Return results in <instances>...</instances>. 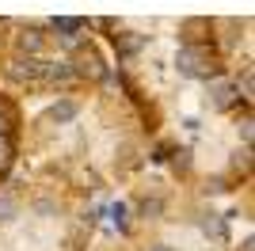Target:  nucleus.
Wrapping results in <instances>:
<instances>
[{
	"label": "nucleus",
	"mask_w": 255,
	"mask_h": 251,
	"mask_svg": "<svg viewBox=\"0 0 255 251\" xmlns=\"http://www.w3.org/2000/svg\"><path fill=\"white\" fill-rule=\"evenodd\" d=\"M73 115H76V103H73V99L61 103V107H53V118H57V122H65V118H73Z\"/></svg>",
	"instance_id": "obj_1"
},
{
	"label": "nucleus",
	"mask_w": 255,
	"mask_h": 251,
	"mask_svg": "<svg viewBox=\"0 0 255 251\" xmlns=\"http://www.w3.org/2000/svg\"><path fill=\"white\" fill-rule=\"evenodd\" d=\"M152 251H168V248H152Z\"/></svg>",
	"instance_id": "obj_2"
}]
</instances>
